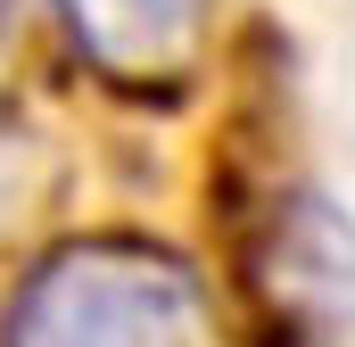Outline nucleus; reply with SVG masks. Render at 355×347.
Returning <instances> with one entry per match:
<instances>
[{"label": "nucleus", "instance_id": "nucleus-3", "mask_svg": "<svg viewBox=\"0 0 355 347\" xmlns=\"http://www.w3.org/2000/svg\"><path fill=\"white\" fill-rule=\"evenodd\" d=\"M0 215H8V166H0Z\"/></svg>", "mask_w": 355, "mask_h": 347}, {"label": "nucleus", "instance_id": "nucleus-2", "mask_svg": "<svg viewBox=\"0 0 355 347\" xmlns=\"http://www.w3.org/2000/svg\"><path fill=\"white\" fill-rule=\"evenodd\" d=\"M58 25L91 75L141 99H174L198 67L207 0H58Z\"/></svg>", "mask_w": 355, "mask_h": 347}, {"label": "nucleus", "instance_id": "nucleus-4", "mask_svg": "<svg viewBox=\"0 0 355 347\" xmlns=\"http://www.w3.org/2000/svg\"><path fill=\"white\" fill-rule=\"evenodd\" d=\"M0 17H8V0H0Z\"/></svg>", "mask_w": 355, "mask_h": 347}, {"label": "nucleus", "instance_id": "nucleus-1", "mask_svg": "<svg viewBox=\"0 0 355 347\" xmlns=\"http://www.w3.org/2000/svg\"><path fill=\"white\" fill-rule=\"evenodd\" d=\"M0 347H215V323L190 257L132 232H91L58 240L17 281Z\"/></svg>", "mask_w": 355, "mask_h": 347}]
</instances>
